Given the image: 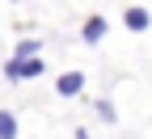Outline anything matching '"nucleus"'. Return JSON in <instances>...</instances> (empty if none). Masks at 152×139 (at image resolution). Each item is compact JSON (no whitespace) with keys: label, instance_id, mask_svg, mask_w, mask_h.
Masks as SVG:
<instances>
[{"label":"nucleus","instance_id":"1","mask_svg":"<svg viewBox=\"0 0 152 139\" xmlns=\"http://www.w3.org/2000/svg\"><path fill=\"white\" fill-rule=\"evenodd\" d=\"M42 72H47L42 55H38V59H9V63H4V76H9V80H38Z\"/></svg>","mask_w":152,"mask_h":139},{"label":"nucleus","instance_id":"2","mask_svg":"<svg viewBox=\"0 0 152 139\" xmlns=\"http://www.w3.org/2000/svg\"><path fill=\"white\" fill-rule=\"evenodd\" d=\"M80 38H85V47H97L102 38H106V17H102V13L85 17V25H80Z\"/></svg>","mask_w":152,"mask_h":139},{"label":"nucleus","instance_id":"3","mask_svg":"<svg viewBox=\"0 0 152 139\" xmlns=\"http://www.w3.org/2000/svg\"><path fill=\"white\" fill-rule=\"evenodd\" d=\"M80 89H85V72H64L59 80H55V93L59 97H76Z\"/></svg>","mask_w":152,"mask_h":139},{"label":"nucleus","instance_id":"4","mask_svg":"<svg viewBox=\"0 0 152 139\" xmlns=\"http://www.w3.org/2000/svg\"><path fill=\"white\" fill-rule=\"evenodd\" d=\"M123 25L135 30V34H144V30L152 25V13H148V9H127V13H123Z\"/></svg>","mask_w":152,"mask_h":139},{"label":"nucleus","instance_id":"5","mask_svg":"<svg viewBox=\"0 0 152 139\" xmlns=\"http://www.w3.org/2000/svg\"><path fill=\"white\" fill-rule=\"evenodd\" d=\"M38 47H42V42H34V38H21V42H17V51H13V59H38Z\"/></svg>","mask_w":152,"mask_h":139},{"label":"nucleus","instance_id":"6","mask_svg":"<svg viewBox=\"0 0 152 139\" xmlns=\"http://www.w3.org/2000/svg\"><path fill=\"white\" fill-rule=\"evenodd\" d=\"M0 139H17V118L9 110H0Z\"/></svg>","mask_w":152,"mask_h":139},{"label":"nucleus","instance_id":"7","mask_svg":"<svg viewBox=\"0 0 152 139\" xmlns=\"http://www.w3.org/2000/svg\"><path fill=\"white\" fill-rule=\"evenodd\" d=\"M97 118H102V122H118V114H114V106L106 101V97L97 101Z\"/></svg>","mask_w":152,"mask_h":139}]
</instances>
